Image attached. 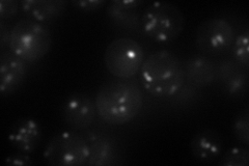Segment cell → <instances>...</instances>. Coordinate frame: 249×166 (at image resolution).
I'll use <instances>...</instances> for the list:
<instances>
[{"label":"cell","mask_w":249,"mask_h":166,"mask_svg":"<svg viewBox=\"0 0 249 166\" xmlns=\"http://www.w3.org/2000/svg\"><path fill=\"white\" fill-rule=\"evenodd\" d=\"M97 113L109 125H124L139 114L143 96L139 85L132 79L116 78L100 86L96 96Z\"/></svg>","instance_id":"1"},{"label":"cell","mask_w":249,"mask_h":166,"mask_svg":"<svg viewBox=\"0 0 249 166\" xmlns=\"http://www.w3.org/2000/svg\"><path fill=\"white\" fill-rule=\"evenodd\" d=\"M143 89L157 98L173 97L185 83V71L181 60L167 50L156 51L144 58L139 70Z\"/></svg>","instance_id":"2"},{"label":"cell","mask_w":249,"mask_h":166,"mask_svg":"<svg viewBox=\"0 0 249 166\" xmlns=\"http://www.w3.org/2000/svg\"><path fill=\"white\" fill-rule=\"evenodd\" d=\"M52 35L41 23L30 19L18 21L11 31L10 51L29 64L43 59L51 50Z\"/></svg>","instance_id":"3"},{"label":"cell","mask_w":249,"mask_h":166,"mask_svg":"<svg viewBox=\"0 0 249 166\" xmlns=\"http://www.w3.org/2000/svg\"><path fill=\"white\" fill-rule=\"evenodd\" d=\"M185 27L182 11L169 2H153L142 16V28L146 37L159 44L174 42Z\"/></svg>","instance_id":"4"},{"label":"cell","mask_w":249,"mask_h":166,"mask_svg":"<svg viewBox=\"0 0 249 166\" xmlns=\"http://www.w3.org/2000/svg\"><path fill=\"white\" fill-rule=\"evenodd\" d=\"M89 145L75 131L56 133L45 147L44 159L52 166L87 165Z\"/></svg>","instance_id":"5"},{"label":"cell","mask_w":249,"mask_h":166,"mask_svg":"<svg viewBox=\"0 0 249 166\" xmlns=\"http://www.w3.org/2000/svg\"><path fill=\"white\" fill-rule=\"evenodd\" d=\"M144 53L142 47L129 37L113 39L107 46L104 62L115 78L132 79L142 66Z\"/></svg>","instance_id":"6"},{"label":"cell","mask_w":249,"mask_h":166,"mask_svg":"<svg viewBox=\"0 0 249 166\" xmlns=\"http://www.w3.org/2000/svg\"><path fill=\"white\" fill-rule=\"evenodd\" d=\"M235 37V29L230 22L222 18H211L198 25L196 46L202 53L218 54L229 49Z\"/></svg>","instance_id":"7"},{"label":"cell","mask_w":249,"mask_h":166,"mask_svg":"<svg viewBox=\"0 0 249 166\" xmlns=\"http://www.w3.org/2000/svg\"><path fill=\"white\" fill-rule=\"evenodd\" d=\"M96 101L89 94L75 92L69 96L60 106V116L73 130L89 128L97 116Z\"/></svg>","instance_id":"8"},{"label":"cell","mask_w":249,"mask_h":166,"mask_svg":"<svg viewBox=\"0 0 249 166\" xmlns=\"http://www.w3.org/2000/svg\"><path fill=\"white\" fill-rule=\"evenodd\" d=\"M27 75L26 62L12 51L0 55V94L9 97L24 83Z\"/></svg>","instance_id":"9"},{"label":"cell","mask_w":249,"mask_h":166,"mask_svg":"<svg viewBox=\"0 0 249 166\" xmlns=\"http://www.w3.org/2000/svg\"><path fill=\"white\" fill-rule=\"evenodd\" d=\"M41 140V126L33 118H19L11 125L9 141L18 152L33 154L40 146Z\"/></svg>","instance_id":"10"},{"label":"cell","mask_w":249,"mask_h":166,"mask_svg":"<svg viewBox=\"0 0 249 166\" xmlns=\"http://www.w3.org/2000/svg\"><path fill=\"white\" fill-rule=\"evenodd\" d=\"M140 0H112L108 3L106 14L109 21L116 28L124 31H136L142 26Z\"/></svg>","instance_id":"11"},{"label":"cell","mask_w":249,"mask_h":166,"mask_svg":"<svg viewBox=\"0 0 249 166\" xmlns=\"http://www.w3.org/2000/svg\"><path fill=\"white\" fill-rule=\"evenodd\" d=\"M224 144L221 135L213 129H200L190 140L193 157L200 162H213L223 151Z\"/></svg>","instance_id":"12"},{"label":"cell","mask_w":249,"mask_h":166,"mask_svg":"<svg viewBox=\"0 0 249 166\" xmlns=\"http://www.w3.org/2000/svg\"><path fill=\"white\" fill-rule=\"evenodd\" d=\"M67 4L65 0H22L20 9L28 19L43 24L60 18Z\"/></svg>","instance_id":"13"},{"label":"cell","mask_w":249,"mask_h":166,"mask_svg":"<svg viewBox=\"0 0 249 166\" xmlns=\"http://www.w3.org/2000/svg\"><path fill=\"white\" fill-rule=\"evenodd\" d=\"M184 71L187 80L196 88H207L217 77V69L212 60L200 54L191 55L186 61Z\"/></svg>","instance_id":"14"},{"label":"cell","mask_w":249,"mask_h":166,"mask_svg":"<svg viewBox=\"0 0 249 166\" xmlns=\"http://www.w3.org/2000/svg\"><path fill=\"white\" fill-rule=\"evenodd\" d=\"M116 163V151L110 140L98 138L89 146V157L87 165L105 166Z\"/></svg>","instance_id":"15"},{"label":"cell","mask_w":249,"mask_h":166,"mask_svg":"<svg viewBox=\"0 0 249 166\" xmlns=\"http://www.w3.org/2000/svg\"><path fill=\"white\" fill-rule=\"evenodd\" d=\"M232 54L240 67L248 70L249 66V31H242L232 43Z\"/></svg>","instance_id":"16"},{"label":"cell","mask_w":249,"mask_h":166,"mask_svg":"<svg viewBox=\"0 0 249 166\" xmlns=\"http://www.w3.org/2000/svg\"><path fill=\"white\" fill-rule=\"evenodd\" d=\"M222 82L225 85V90L231 96H239L247 89V73L244 72L241 67H239L229 77L225 78Z\"/></svg>","instance_id":"17"},{"label":"cell","mask_w":249,"mask_h":166,"mask_svg":"<svg viewBox=\"0 0 249 166\" xmlns=\"http://www.w3.org/2000/svg\"><path fill=\"white\" fill-rule=\"evenodd\" d=\"M218 164L220 166H248L249 151L243 147L231 148L224 153Z\"/></svg>","instance_id":"18"},{"label":"cell","mask_w":249,"mask_h":166,"mask_svg":"<svg viewBox=\"0 0 249 166\" xmlns=\"http://www.w3.org/2000/svg\"><path fill=\"white\" fill-rule=\"evenodd\" d=\"M232 132L241 144L245 147L249 146V111L247 107L240 111L233 120Z\"/></svg>","instance_id":"19"},{"label":"cell","mask_w":249,"mask_h":166,"mask_svg":"<svg viewBox=\"0 0 249 166\" xmlns=\"http://www.w3.org/2000/svg\"><path fill=\"white\" fill-rule=\"evenodd\" d=\"M20 2L16 0H1L0 1V21H10L18 14Z\"/></svg>","instance_id":"20"},{"label":"cell","mask_w":249,"mask_h":166,"mask_svg":"<svg viewBox=\"0 0 249 166\" xmlns=\"http://www.w3.org/2000/svg\"><path fill=\"white\" fill-rule=\"evenodd\" d=\"M107 2L105 0H72L71 4L84 13H92L102 9Z\"/></svg>","instance_id":"21"},{"label":"cell","mask_w":249,"mask_h":166,"mask_svg":"<svg viewBox=\"0 0 249 166\" xmlns=\"http://www.w3.org/2000/svg\"><path fill=\"white\" fill-rule=\"evenodd\" d=\"M5 162L11 165H25V166L31 165L34 163V161L31 160V158L28 154H24L21 152H18L17 154L6 157Z\"/></svg>","instance_id":"22"},{"label":"cell","mask_w":249,"mask_h":166,"mask_svg":"<svg viewBox=\"0 0 249 166\" xmlns=\"http://www.w3.org/2000/svg\"><path fill=\"white\" fill-rule=\"evenodd\" d=\"M11 31L4 21H0V49L5 51L6 47L10 46L11 41Z\"/></svg>","instance_id":"23"}]
</instances>
